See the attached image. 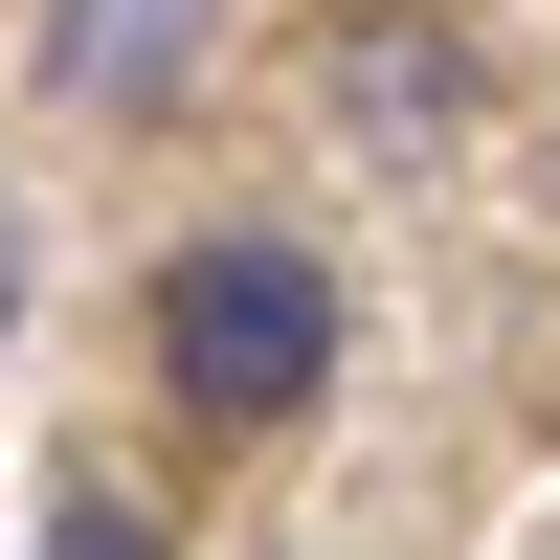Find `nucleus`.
I'll return each mask as SVG.
<instances>
[{
    "label": "nucleus",
    "instance_id": "obj_1",
    "mask_svg": "<svg viewBox=\"0 0 560 560\" xmlns=\"http://www.w3.org/2000/svg\"><path fill=\"white\" fill-rule=\"evenodd\" d=\"M158 382L202 404V427H292V404L337 382V269L269 247V224L179 247V269H158Z\"/></svg>",
    "mask_w": 560,
    "mask_h": 560
},
{
    "label": "nucleus",
    "instance_id": "obj_2",
    "mask_svg": "<svg viewBox=\"0 0 560 560\" xmlns=\"http://www.w3.org/2000/svg\"><path fill=\"white\" fill-rule=\"evenodd\" d=\"M337 113H359V158H448L471 45H448V23H359V45H337Z\"/></svg>",
    "mask_w": 560,
    "mask_h": 560
},
{
    "label": "nucleus",
    "instance_id": "obj_3",
    "mask_svg": "<svg viewBox=\"0 0 560 560\" xmlns=\"http://www.w3.org/2000/svg\"><path fill=\"white\" fill-rule=\"evenodd\" d=\"M179 45H202V0H45V90H90V113H135Z\"/></svg>",
    "mask_w": 560,
    "mask_h": 560
},
{
    "label": "nucleus",
    "instance_id": "obj_4",
    "mask_svg": "<svg viewBox=\"0 0 560 560\" xmlns=\"http://www.w3.org/2000/svg\"><path fill=\"white\" fill-rule=\"evenodd\" d=\"M45 560H158V516H135V493H68V516H45Z\"/></svg>",
    "mask_w": 560,
    "mask_h": 560
},
{
    "label": "nucleus",
    "instance_id": "obj_5",
    "mask_svg": "<svg viewBox=\"0 0 560 560\" xmlns=\"http://www.w3.org/2000/svg\"><path fill=\"white\" fill-rule=\"evenodd\" d=\"M0 337H23V202H0Z\"/></svg>",
    "mask_w": 560,
    "mask_h": 560
}]
</instances>
